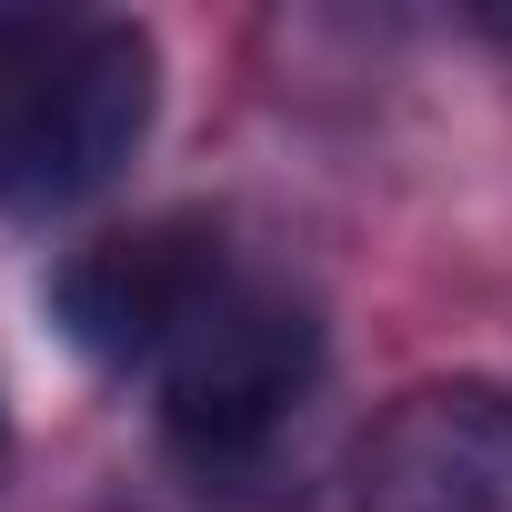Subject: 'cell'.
Instances as JSON below:
<instances>
[{
    "label": "cell",
    "mask_w": 512,
    "mask_h": 512,
    "mask_svg": "<svg viewBox=\"0 0 512 512\" xmlns=\"http://www.w3.org/2000/svg\"><path fill=\"white\" fill-rule=\"evenodd\" d=\"M151 382H161V432L191 472H251L322 392V322L302 292L231 272Z\"/></svg>",
    "instance_id": "7a4b0ae2"
},
{
    "label": "cell",
    "mask_w": 512,
    "mask_h": 512,
    "mask_svg": "<svg viewBox=\"0 0 512 512\" xmlns=\"http://www.w3.org/2000/svg\"><path fill=\"white\" fill-rule=\"evenodd\" d=\"M231 282V251L201 211H161L131 231H101L61 251L51 272V322L81 362L101 372H161V352L201 322V302Z\"/></svg>",
    "instance_id": "3957f363"
},
{
    "label": "cell",
    "mask_w": 512,
    "mask_h": 512,
    "mask_svg": "<svg viewBox=\"0 0 512 512\" xmlns=\"http://www.w3.org/2000/svg\"><path fill=\"white\" fill-rule=\"evenodd\" d=\"M161 111V51L141 21L0 11V211L61 221L101 201Z\"/></svg>",
    "instance_id": "6da1fadb"
},
{
    "label": "cell",
    "mask_w": 512,
    "mask_h": 512,
    "mask_svg": "<svg viewBox=\"0 0 512 512\" xmlns=\"http://www.w3.org/2000/svg\"><path fill=\"white\" fill-rule=\"evenodd\" d=\"M352 512H512V392L412 382L352 442Z\"/></svg>",
    "instance_id": "277c9868"
}]
</instances>
